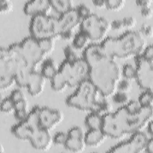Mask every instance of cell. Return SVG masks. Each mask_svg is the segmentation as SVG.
<instances>
[{
	"mask_svg": "<svg viewBox=\"0 0 153 153\" xmlns=\"http://www.w3.org/2000/svg\"><path fill=\"white\" fill-rule=\"evenodd\" d=\"M29 141L35 149L40 151L48 150L53 143L50 131L42 127H39L33 131Z\"/></svg>",
	"mask_w": 153,
	"mask_h": 153,
	"instance_id": "4fadbf2b",
	"label": "cell"
},
{
	"mask_svg": "<svg viewBox=\"0 0 153 153\" xmlns=\"http://www.w3.org/2000/svg\"><path fill=\"white\" fill-rule=\"evenodd\" d=\"M136 80L138 85L144 90L152 91L153 60L145 59L142 55L134 57Z\"/></svg>",
	"mask_w": 153,
	"mask_h": 153,
	"instance_id": "30bf717a",
	"label": "cell"
},
{
	"mask_svg": "<svg viewBox=\"0 0 153 153\" xmlns=\"http://www.w3.org/2000/svg\"><path fill=\"white\" fill-rule=\"evenodd\" d=\"M112 111V104L106 99H99L95 109V112L100 114L102 116L111 113Z\"/></svg>",
	"mask_w": 153,
	"mask_h": 153,
	"instance_id": "d4e9b609",
	"label": "cell"
},
{
	"mask_svg": "<svg viewBox=\"0 0 153 153\" xmlns=\"http://www.w3.org/2000/svg\"><path fill=\"white\" fill-rule=\"evenodd\" d=\"M75 35L74 30H66L61 32L59 37L65 41H71L73 40Z\"/></svg>",
	"mask_w": 153,
	"mask_h": 153,
	"instance_id": "7bdbcfd3",
	"label": "cell"
},
{
	"mask_svg": "<svg viewBox=\"0 0 153 153\" xmlns=\"http://www.w3.org/2000/svg\"><path fill=\"white\" fill-rule=\"evenodd\" d=\"M93 5L98 8H106V1L95 0L93 1Z\"/></svg>",
	"mask_w": 153,
	"mask_h": 153,
	"instance_id": "681fc988",
	"label": "cell"
},
{
	"mask_svg": "<svg viewBox=\"0 0 153 153\" xmlns=\"http://www.w3.org/2000/svg\"><path fill=\"white\" fill-rule=\"evenodd\" d=\"M55 39L54 38H45L38 41L41 50L46 56L51 54L54 51Z\"/></svg>",
	"mask_w": 153,
	"mask_h": 153,
	"instance_id": "484cf974",
	"label": "cell"
},
{
	"mask_svg": "<svg viewBox=\"0 0 153 153\" xmlns=\"http://www.w3.org/2000/svg\"><path fill=\"white\" fill-rule=\"evenodd\" d=\"M59 25L60 27V33L66 30H75V29L81 22V19L79 16L76 8L72 10L60 14L58 18Z\"/></svg>",
	"mask_w": 153,
	"mask_h": 153,
	"instance_id": "e0dca14e",
	"label": "cell"
},
{
	"mask_svg": "<svg viewBox=\"0 0 153 153\" xmlns=\"http://www.w3.org/2000/svg\"><path fill=\"white\" fill-rule=\"evenodd\" d=\"M63 120V113L58 109L40 107L39 121L42 128L49 131L54 128Z\"/></svg>",
	"mask_w": 153,
	"mask_h": 153,
	"instance_id": "7c38bea8",
	"label": "cell"
},
{
	"mask_svg": "<svg viewBox=\"0 0 153 153\" xmlns=\"http://www.w3.org/2000/svg\"><path fill=\"white\" fill-rule=\"evenodd\" d=\"M120 127L127 135L136 132L143 131L146 128L149 123L152 120L153 107H143L137 114H130L124 106L120 108L114 112Z\"/></svg>",
	"mask_w": 153,
	"mask_h": 153,
	"instance_id": "8992f818",
	"label": "cell"
},
{
	"mask_svg": "<svg viewBox=\"0 0 153 153\" xmlns=\"http://www.w3.org/2000/svg\"><path fill=\"white\" fill-rule=\"evenodd\" d=\"M45 78L36 70L30 72L27 82L26 88L32 96H39L44 90Z\"/></svg>",
	"mask_w": 153,
	"mask_h": 153,
	"instance_id": "ac0fdd59",
	"label": "cell"
},
{
	"mask_svg": "<svg viewBox=\"0 0 153 153\" xmlns=\"http://www.w3.org/2000/svg\"><path fill=\"white\" fill-rule=\"evenodd\" d=\"M111 29H113L115 30H119L124 29L122 20H120V19L114 20L113 21L111 22Z\"/></svg>",
	"mask_w": 153,
	"mask_h": 153,
	"instance_id": "bcb514c9",
	"label": "cell"
},
{
	"mask_svg": "<svg viewBox=\"0 0 153 153\" xmlns=\"http://www.w3.org/2000/svg\"><path fill=\"white\" fill-rule=\"evenodd\" d=\"M51 9L50 1L31 0L25 4L23 12L27 16L33 17L38 15H49Z\"/></svg>",
	"mask_w": 153,
	"mask_h": 153,
	"instance_id": "2e32d148",
	"label": "cell"
},
{
	"mask_svg": "<svg viewBox=\"0 0 153 153\" xmlns=\"http://www.w3.org/2000/svg\"><path fill=\"white\" fill-rule=\"evenodd\" d=\"M10 97L15 103L26 99V96L25 94L23 93V91L19 89H16L12 91Z\"/></svg>",
	"mask_w": 153,
	"mask_h": 153,
	"instance_id": "ab89813d",
	"label": "cell"
},
{
	"mask_svg": "<svg viewBox=\"0 0 153 153\" xmlns=\"http://www.w3.org/2000/svg\"><path fill=\"white\" fill-rule=\"evenodd\" d=\"M139 32L145 38H151L153 36V27L148 23H143L140 27Z\"/></svg>",
	"mask_w": 153,
	"mask_h": 153,
	"instance_id": "f35d334b",
	"label": "cell"
},
{
	"mask_svg": "<svg viewBox=\"0 0 153 153\" xmlns=\"http://www.w3.org/2000/svg\"><path fill=\"white\" fill-rule=\"evenodd\" d=\"M121 74L126 79L130 81L135 79L136 76V67L131 64H126L123 66L121 70Z\"/></svg>",
	"mask_w": 153,
	"mask_h": 153,
	"instance_id": "f546056e",
	"label": "cell"
},
{
	"mask_svg": "<svg viewBox=\"0 0 153 153\" xmlns=\"http://www.w3.org/2000/svg\"><path fill=\"white\" fill-rule=\"evenodd\" d=\"M13 9V4L10 0H1L0 2V11L1 14L10 13Z\"/></svg>",
	"mask_w": 153,
	"mask_h": 153,
	"instance_id": "74e56055",
	"label": "cell"
},
{
	"mask_svg": "<svg viewBox=\"0 0 153 153\" xmlns=\"http://www.w3.org/2000/svg\"><path fill=\"white\" fill-rule=\"evenodd\" d=\"M65 147L69 151L74 152H81L84 151L87 146L85 139L68 137Z\"/></svg>",
	"mask_w": 153,
	"mask_h": 153,
	"instance_id": "603a6c76",
	"label": "cell"
},
{
	"mask_svg": "<svg viewBox=\"0 0 153 153\" xmlns=\"http://www.w3.org/2000/svg\"><path fill=\"white\" fill-rule=\"evenodd\" d=\"M29 112L28 109L16 110L14 111V117L19 121H23L28 118Z\"/></svg>",
	"mask_w": 153,
	"mask_h": 153,
	"instance_id": "b9f144b4",
	"label": "cell"
},
{
	"mask_svg": "<svg viewBox=\"0 0 153 153\" xmlns=\"http://www.w3.org/2000/svg\"><path fill=\"white\" fill-rule=\"evenodd\" d=\"M145 151L148 153H152L153 152V140L152 137H150L148 141Z\"/></svg>",
	"mask_w": 153,
	"mask_h": 153,
	"instance_id": "f907efd6",
	"label": "cell"
},
{
	"mask_svg": "<svg viewBox=\"0 0 153 153\" xmlns=\"http://www.w3.org/2000/svg\"><path fill=\"white\" fill-rule=\"evenodd\" d=\"M124 28L132 29L136 25L137 21L135 17L133 16L125 17L122 19Z\"/></svg>",
	"mask_w": 153,
	"mask_h": 153,
	"instance_id": "60d3db41",
	"label": "cell"
},
{
	"mask_svg": "<svg viewBox=\"0 0 153 153\" xmlns=\"http://www.w3.org/2000/svg\"><path fill=\"white\" fill-rule=\"evenodd\" d=\"M102 130L108 137L115 139H122L126 136L121 129L114 112H111L103 116Z\"/></svg>",
	"mask_w": 153,
	"mask_h": 153,
	"instance_id": "9a60e30c",
	"label": "cell"
},
{
	"mask_svg": "<svg viewBox=\"0 0 153 153\" xmlns=\"http://www.w3.org/2000/svg\"><path fill=\"white\" fill-rule=\"evenodd\" d=\"M146 128H147V131H148V133L151 136V137H152V133H153V127H152V120L151 121L148 125L146 127Z\"/></svg>",
	"mask_w": 153,
	"mask_h": 153,
	"instance_id": "816d5d0a",
	"label": "cell"
},
{
	"mask_svg": "<svg viewBox=\"0 0 153 153\" xmlns=\"http://www.w3.org/2000/svg\"><path fill=\"white\" fill-rule=\"evenodd\" d=\"M126 4L123 0H108L106 1V8L112 11H118L123 9Z\"/></svg>",
	"mask_w": 153,
	"mask_h": 153,
	"instance_id": "1f68e13d",
	"label": "cell"
},
{
	"mask_svg": "<svg viewBox=\"0 0 153 153\" xmlns=\"http://www.w3.org/2000/svg\"><path fill=\"white\" fill-rule=\"evenodd\" d=\"M52 9L62 14L74 8V2L71 0H51Z\"/></svg>",
	"mask_w": 153,
	"mask_h": 153,
	"instance_id": "cb8c5ba5",
	"label": "cell"
},
{
	"mask_svg": "<svg viewBox=\"0 0 153 153\" xmlns=\"http://www.w3.org/2000/svg\"><path fill=\"white\" fill-rule=\"evenodd\" d=\"M68 134L69 137L84 139L85 133L81 127L79 126H75L68 131Z\"/></svg>",
	"mask_w": 153,
	"mask_h": 153,
	"instance_id": "e575fe53",
	"label": "cell"
},
{
	"mask_svg": "<svg viewBox=\"0 0 153 153\" xmlns=\"http://www.w3.org/2000/svg\"><path fill=\"white\" fill-rule=\"evenodd\" d=\"M68 137V133L58 132L53 137V143L57 145H65Z\"/></svg>",
	"mask_w": 153,
	"mask_h": 153,
	"instance_id": "8d00e7d4",
	"label": "cell"
},
{
	"mask_svg": "<svg viewBox=\"0 0 153 153\" xmlns=\"http://www.w3.org/2000/svg\"><path fill=\"white\" fill-rule=\"evenodd\" d=\"M124 107L128 113L132 114L139 112L143 108L139 101L134 100H130L129 102L124 106Z\"/></svg>",
	"mask_w": 153,
	"mask_h": 153,
	"instance_id": "d6a6232c",
	"label": "cell"
},
{
	"mask_svg": "<svg viewBox=\"0 0 153 153\" xmlns=\"http://www.w3.org/2000/svg\"><path fill=\"white\" fill-rule=\"evenodd\" d=\"M142 56L146 59L149 60H153V47L152 45L146 46L144 50Z\"/></svg>",
	"mask_w": 153,
	"mask_h": 153,
	"instance_id": "ee69618b",
	"label": "cell"
},
{
	"mask_svg": "<svg viewBox=\"0 0 153 153\" xmlns=\"http://www.w3.org/2000/svg\"><path fill=\"white\" fill-rule=\"evenodd\" d=\"M108 136L102 129H89L85 134V142L87 146L97 147L101 145Z\"/></svg>",
	"mask_w": 153,
	"mask_h": 153,
	"instance_id": "d6986e66",
	"label": "cell"
},
{
	"mask_svg": "<svg viewBox=\"0 0 153 153\" xmlns=\"http://www.w3.org/2000/svg\"><path fill=\"white\" fill-rule=\"evenodd\" d=\"M63 53L65 57V60L69 63H74L80 58L75 48L71 45L65 46L63 48Z\"/></svg>",
	"mask_w": 153,
	"mask_h": 153,
	"instance_id": "83f0119b",
	"label": "cell"
},
{
	"mask_svg": "<svg viewBox=\"0 0 153 153\" xmlns=\"http://www.w3.org/2000/svg\"><path fill=\"white\" fill-rule=\"evenodd\" d=\"M30 36L38 41L59 37L60 30L58 18L50 15L32 17L29 23Z\"/></svg>",
	"mask_w": 153,
	"mask_h": 153,
	"instance_id": "52a82bcc",
	"label": "cell"
},
{
	"mask_svg": "<svg viewBox=\"0 0 153 153\" xmlns=\"http://www.w3.org/2000/svg\"><path fill=\"white\" fill-rule=\"evenodd\" d=\"M106 54L114 59H127L142 55L146 40L137 30H129L118 37H107L100 43Z\"/></svg>",
	"mask_w": 153,
	"mask_h": 153,
	"instance_id": "7a4b0ae2",
	"label": "cell"
},
{
	"mask_svg": "<svg viewBox=\"0 0 153 153\" xmlns=\"http://www.w3.org/2000/svg\"><path fill=\"white\" fill-rule=\"evenodd\" d=\"M39 127H41L38 121L27 118L13 126L11 131L16 138L20 140H29L33 131Z\"/></svg>",
	"mask_w": 153,
	"mask_h": 153,
	"instance_id": "5bb4252c",
	"label": "cell"
},
{
	"mask_svg": "<svg viewBox=\"0 0 153 153\" xmlns=\"http://www.w3.org/2000/svg\"><path fill=\"white\" fill-rule=\"evenodd\" d=\"M112 99L115 103L122 105L124 106L127 104L131 100L128 93L120 91H117L112 95Z\"/></svg>",
	"mask_w": 153,
	"mask_h": 153,
	"instance_id": "f1b7e54d",
	"label": "cell"
},
{
	"mask_svg": "<svg viewBox=\"0 0 153 153\" xmlns=\"http://www.w3.org/2000/svg\"><path fill=\"white\" fill-rule=\"evenodd\" d=\"M88 75L89 66L82 57L74 63L64 60L59 67L57 74L51 79V86L58 92L64 90L67 87H76L88 78Z\"/></svg>",
	"mask_w": 153,
	"mask_h": 153,
	"instance_id": "277c9868",
	"label": "cell"
},
{
	"mask_svg": "<svg viewBox=\"0 0 153 153\" xmlns=\"http://www.w3.org/2000/svg\"><path fill=\"white\" fill-rule=\"evenodd\" d=\"M138 101L142 107L152 106L153 94L152 91L145 90L139 97Z\"/></svg>",
	"mask_w": 153,
	"mask_h": 153,
	"instance_id": "4316f807",
	"label": "cell"
},
{
	"mask_svg": "<svg viewBox=\"0 0 153 153\" xmlns=\"http://www.w3.org/2000/svg\"><path fill=\"white\" fill-rule=\"evenodd\" d=\"M19 45L20 53L27 64L36 70L47 56L41 50L38 41L30 35L25 38Z\"/></svg>",
	"mask_w": 153,
	"mask_h": 153,
	"instance_id": "9c48e42d",
	"label": "cell"
},
{
	"mask_svg": "<svg viewBox=\"0 0 153 153\" xmlns=\"http://www.w3.org/2000/svg\"><path fill=\"white\" fill-rule=\"evenodd\" d=\"M15 110V103L12 100L10 97L4 99L1 103V112L9 114L14 112Z\"/></svg>",
	"mask_w": 153,
	"mask_h": 153,
	"instance_id": "4dcf8cb0",
	"label": "cell"
},
{
	"mask_svg": "<svg viewBox=\"0 0 153 153\" xmlns=\"http://www.w3.org/2000/svg\"><path fill=\"white\" fill-rule=\"evenodd\" d=\"M152 2V0H137L136 1V5L140 7V8L151 7Z\"/></svg>",
	"mask_w": 153,
	"mask_h": 153,
	"instance_id": "c3c4849f",
	"label": "cell"
},
{
	"mask_svg": "<svg viewBox=\"0 0 153 153\" xmlns=\"http://www.w3.org/2000/svg\"><path fill=\"white\" fill-rule=\"evenodd\" d=\"M79 26L81 30L85 32L91 41L96 42H102L105 40L111 30V22L106 18L94 13L82 19Z\"/></svg>",
	"mask_w": 153,
	"mask_h": 153,
	"instance_id": "ba28073f",
	"label": "cell"
},
{
	"mask_svg": "<svg viewBox=\"0 0 153 153\" xmlns=\"http://www.w3.org/2000/svg\"><path fill=\"white\" fill-rule=\"evenodd\" d=\"M28 68L30 67L23 57L19 43H14L7 48L2 47L0 50L1 90H6L16 84V75Z\"/></svg>",
	"mask_w": 153,
	"mask_h": 153,
	"instance_id": "3957f363",
	"label": "cell"
},
{
	"mask_svg": "<svg viewBox=\"0 0 153 153\" xmlns=\"http://www.w3.org/2000/svg\"><path fill=\"white\" fill-rule=\"evenodd\" d=\"M148 136L143 131L132 134L131 137L122 142L109 149L108 152L115 153H140L145 151L149 140Z\"/></svg>",
	"mask_w": 153,
	"mask_h": 153,
	"instance_id": "8fae6325",
	"label": "cell"
},
{
	"mask_svg": "<svg viewBox=\"0 0 153 153\" xmlns=\"http://www.w3.org/2000/svg\"><path fill=\"white\" fill-rule=\"evenodd\" d=\"M132 88L131 81L127 79H121L117 85V90L120 91L128 93L131 91Z\"/></svg>",
	"mask_w": 153,
	"mask_h": 153,
	"instance_id": "d590c367",
	"label": "cell"
},
{
	"mask_svg": "<svg viewBox=\"0 0 153 153\" xmlns=\"http://www.w3.org/2000/svg\"><path fill=\"white\" fill-rule=\"evenodd\" d=\"M99 94L97 88L88 78L78 85L75 91L66 98V103L71 108L94 112Z\"/></svg>",
	"mask_w": 153,
	"mask_h": 153,
	"instance_id": "5b68a950",
	"label": "cell"
},
{
	"mask_svg": "<svg viewBox=\"0 0 153 153\" xmlns=\"http://www.w3.org/2000/svg\"><path fill=\"white\" fill-rule=\"evenodd\" d=\"M141 16L147 19H150L152 18L153 15V10L151 7H145L140 8Z\"/></svg>",
	"mask_w": 153,
	"mask_h": 153,
	"instance_id": "f6af8a7d",
	"label": "cell"
},
{
	"mask_svg": "<svg viewBox=\"0 0 153 153\" xmlns=\"http://www.w3.org/2000/svg\"><path fill=\"white\" fill-rule=\"evenodd\" d=\"M91 41L89 36L85 32L80 30V32L75 35L72 40V47L76 50H85L90 45V43Z\"/></svg>",
	"mask_w": 153,
	"mask_h": 153,
	"instance_id": "44dd1931",
	"label": "cell"
},
{
	"mask_svg": "<svg viewBox=\"0 0 153 153\" xmlns=\"http://www.w3.org/2000/svg\"><path fill=\"white\" fill-rule=\"evenodd\" d=\"M28 109V103L27 100H23L15 103V110Z\"/></svg>",
	"mask_w": 153,
	"mask_h": 153,
	"instance_id": "7dc6e473",
	"label": "cell"
},
{
	"mask_svg": "<svg viewBox=\"0 0 153 153\" xmlns=\"http://www.w3.org/2000/svg\"><path fill=\"white\" fill-rule=\"evenodd\" d=\"M82 58L89 66L88 79L101 96L108 97L116 91L121 79V69L115 59L108 56L100 44H91L83 52Z\"/></svg>",
	"mask_w": 153,
	"mask_h": 153,
	"instance_id": "6da1fadb",
	"label": "cell"
},
{
	"mask_svg": "<svg viewBox=\"0 0 153 153\" xmlns=\"http://www.w3.org/2000/svg\"><path fill=\"white\" fill-rule=\"evenodd\" d=\"M59 68L53 59L51 58L45 59L42 63L41 74L45 79H52L57 74Z\"/></svg>",
	"mask_w": 153,
	"mask_h": 153,
	"instance_id": "ffe728a7",
	"label": "cell"
},
{
	"mask_svg": "<svg viewBox=\"0 0 153 153\" xmlns=\"http://www.w3.org/2000/svg\"><path fill=\"white\" fill-rule=\"evenodd\" d=\"M76 10L81 20L89 17L93 13L91 11V9L85 4H79L76 7Z\"/></svg>",
	"mask_w": 153,
	"mask_h": 153,
	"instance_id": "836d02e7",
	"label": "cell"
},
{
	"mask_svg": "<svg viewBox=\"0 0 153 153\" xmlns=\"http://www.w3.org/2000/svg\"><path fill=\"white\" fill-rule=\"evenodd\" d=\"M85 124L88 129H102L103 116L95 112H90L85 118Z\"/></svg>",
	"mask_w": 153,
	"mask_h": 153,
	"instance_id": "7402d4cb",
	"label": "cell"
}]
</instances>
